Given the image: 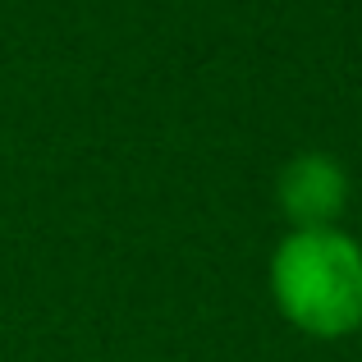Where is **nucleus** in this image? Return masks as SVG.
<instances>
[{"instance_id":"f257e3e1","label":"nucleus","mask_w":362,"mask_h":362,"mask_svg":"<svg viewBox=\"0 0 362 362\" xmlns=\"http://www.w3.org/2000/svg\"><path fill=\"white\" fill-rule=\"evenodd\" d=\"M271 303L298 335L349 339L362 330V243L349 230H284L266 266Z\"/></svg>"},{"instance_id":"f03ea898","label":"nucleus","mask_w":362,"mask_h":362,"mask_svg":"<svg viewBox=\"0 0 362 362\" xmlns=\"http://www.w3.org/2000/svg\"><path fill=\"white\" fill-rule=\"evenodd\" d=\"M354 202V179L330 151H298L275 175V206L289 230H330Z\"/></svg>"}]
</instances>
